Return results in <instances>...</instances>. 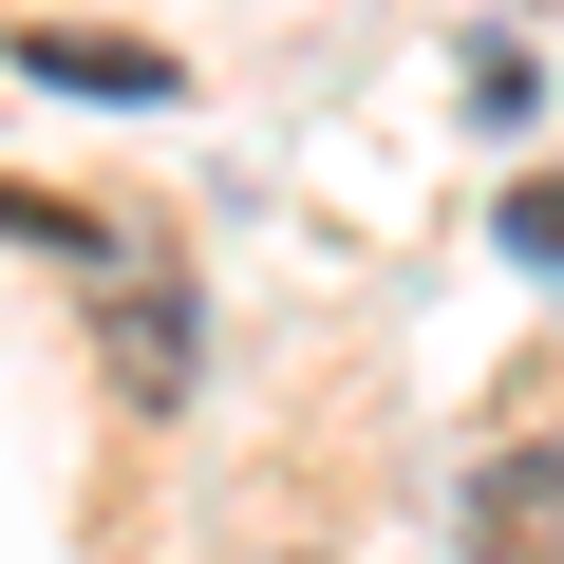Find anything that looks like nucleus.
<instances>
[{
  "label": "nucleus",
  "instance_id": "obj_1",
  "mask_svg": "<svg viewBox=\"0 0 564 564\" xmlns=\"http://www.w3.org/2000/svg\"><path fill=\"white\" fill-rule=\"evenodd\" d=\"M95 302H113V395H132V414H188V282L113 263Z\"/></svg>",
  "mask_w": 564,
  "mask_h": 564
},
{
  "label": "nucleus",
  "instance_id": "obj_2",
  "mask_svg": "<svg viewBox=\"0 0 564 564\" xmlns=\"http://www.w3.org/2000/svg\"><path fill=\"white\" fill-rule=\"evenodd\" d=\"M470 564H564V452H489L470 470Z\"/></svg>",
  "mask_w": 564,
  "mask_h": 564
},
{
  "label": "nucleus",
  "instance_id": "obj_3",
  "mask_svg": "<svg viewBox=\"0 0 564 564\" xmlns=\"http://www.w3.org/2000/svg\"><path fill=\"white\" fill-rule=\"evenodd\" d=\"M39 76L57 95H170V57H132V39H39Z\"/></svg>",
  "mask_w": 564,
  "mask_h": 564
},
{
  "label": "nucleus",
  "instance_id": "obj_4",
  "mask_svg": "<svg viewBox=\"0 0 564 564\" xmlns=\"http://www.w3.org/2000/svg\"><path fill=\"white\" fill-rule=\"evenodd\" d=\"M508 263H545V282H564V170H545V188H508Z\"/></svg>",
  "mask_w": 564,
  "mask_h": 564
},
{
  "label": "nucleus",
  "instance_id": "obj_5",
  "mask_svg": "<svg viewBox=\"0 0 564 564\" xmlns=\"http://www.w3.org/2000/svg\"><path fill=\"white\" fill-rule=\"evenodd\" d=\"M302 564H321V545H302Z\"/></svg>",
  "mask_w": 564,
  "mask_h": 564
}]
</instances>
